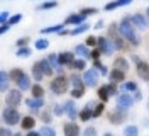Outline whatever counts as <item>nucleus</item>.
Here are the masks:
<instances>
[{
  "label": "nucleus",
  "instance_id": "obj_1",
  "mask_svg": "<svg viewBox=\"0 0 149 136\" xmlns=\"http://www.w3.org/2000/svg\"><path fill=\"white\" fill-rule=\"evenodd\" d=\"M119 32H120V36H124L127 41H129L130 44H134V46L139 44V39H137V36H136V32H134V24L130 22L129 19H124V20L120 22Z\"/></svg>",
  "mask_w": 149,
  "mask_h": 136
},
{
  "label": "nucleus",
  "instance_id": "obj_2",
  "mask_svg": "<svg viewBox=\"0 0 149 136\" xmlns=\"http://www.w3.org/2000/svg\"><path fill=\"white\" fill-rule=\"evenodd\" d=\"M2 121L7 126H15V124H19V121H20V114L17 112V109H14L9 106L7 109H3V112H2Z\"/></svg>",
  "mask_w": 149,
  "mask_h": 136
},
{
  "label": "nucleus",
  "instance_id": "obj_3",
  "mask_svg": "<svg viewBox=\"0 0 149 136\" xmlns=\"http://www.w3.org/2000/svg\"><path fill=\"white\" fill-rule=\"evenodd\" d=\"M68 87H70V80L66 78L65 75H61V73L51 82V90L54 92V94H58V95L65 94V92L68 90Z\"/></svg>",
  "mask_w": 149,
  "mask_h": 136
},
{
  "label": "nucleus",
  "instance_id": "obj_4",
  "mask_svg": "<svg viewBox=\"0 0 149 136\" xmlns=\"http://www.w3.org/2000/svg\"><path fill=\"white\" fill-rule=\"evenodd\" d=\"M132 104H134V97H132V95H129V94H127V90H124L122 94H119V95H117V107L125 109V111H127Z\"/></svg>",
  "mask_w": 149,
  "mask_h": 136
},
{
  "label": "nucleus",
  "instance_id": "obj_5",
  "mask_svg": "<svg viewBox=\"0 0 149 136\" xmlns=\"http://www.w3.org/2000/svg\"><path fill=\"white\" fill-rule=\"evenodd\" d=\"M98 48H100V51L102 54H112L113 53V49H115V44H113V41L109 39V37H98Z\"/></svg>",
  "mask_w": 149,
  "mask_h": 136
},
{
  "label": "nucleus",
  "instance_id": "obj_6",
  "mask_svg": "<svg viewBox=\"0 0 149 136\" xmlns=\"http://www.w3.org/2000/svg\"><path fill=\"white\" fill-rule=\"evenodd\" d=\"M132 60L136 61V65H137V75H139L142 80H146V82H149V65L148 63H144V61H141L137 56H132Z\"/></svg>",
  "mask_w": 149,
  "mask_h": 136
},
{
  "label": "nucleus",
  "instance_id": "obj_7",
  "mask_svg": "<svg viewBox=\"0 0 149 136\" xmlns=\"http://www.w3.org/2000/svg\"><path fill=\"white\" fill-rule=\"evenodd\" d=\"M83 82L86 87H95L98 83V72L93 68V70H86L83 75Z\"/></svg>",
  "mask_w": 149,
  "mask_h": 136
},
{
  "label": "nucleus",
  "instance_id": "obj_8",
  "mask_svg": "<svg viewBox=\"0 0 149 136\" xmlns=\"http://www.w3.org/2000/svg\"><path fill=\"white\" fill-rule=\"evenodd\" d=\"M5 102H7V106H10V107H17L19 104L22 102V95H20V92L19 90H10L9 94H7Z\"/></svg>",
  "mask_w": 149,
  "mask_h": 136
},
{
  "label": "nucleus",
  "instance_id": "obj_9",
  "mask_svg": "<svg viewBox=\"0 0 149 136\" xmlns=\"http://www.w3.org/2000/svg\"><path fill=\"white\" fill-rule=\"evenodd\" d=\"M130 22L134 24V27H137L141 31L148 29V20H146V17H144L142 14H134V16L130 17Z\"/></svg>",
  "mask_w": 149,
  "mask_h": 136
},
{
  "label": "nucleus",
  "instance_id": "obj_10",
  "mask_svg": "<svg viewBox=\"0 0 149 136\" xmlns=\"http://www.w3.org/2000/svg\"><path fill=\"white\" fill-rule=\"evenodd\" d=\"M110 123L112 124H119V123H122L124 119H125V109H120V107H117L113 112H112L110 116Z\"/></svg>",
  "mask_w": 149,
  "mask_h": 136
},
{
  "label": "nucleus",
  "instance_id": "obj_11",
  "mask_svg": "<svg viewBox=\"0 0 149 136\" xmlns=\"http://www.w3.org/2000/svg\"><path fill=\"white\" fill-rule=\"evenodd\" d=\"M109 78H110V82H113V83H120V82H124V78H125V72H124V70H119V68H113L110 72V75H109Z\"/></svg>",
  "mask_w": 149,
  "mask_h": 136
},
{
  "label": "nucleus",
  "instance_id": "obj_12",
  "mask_svg": "<svg viewBox=\"0 0 149 136\" xmlns=\"http://www.w3.org/2000/svg\"><path fill=\"white\" fill-rule=\"evenodd\" d=\"M47 60H49V63H51V66L54 68V72H58V73H63V70H65V65H61V61H59V58H58V54H49V56H47Z\"/></svg>",
  "mask_w": 149,
  "mask_h": 136
},
{
  "label": "nucleus",
  "instance_id": "obj_13",
  "mask_svg": "<svg viewBox=\"0 0 149 136\" xmlns=\"http://www.w3.org/2000/svg\"><path fill=\"white\" fill-rule=\"evenodd\" d=\"M26 104H27L29 107L32 109V111H39V109L44 106V99L42 97H34V99H27L26 100Z\"/></svg>",
  "mask_w": 149,
  "mask_h": 136
},
{
  "label": "nucleus",
  "instance_id": "obj_14",
  "mask_svg": "<svg viewBox=\"0 0 149 136\" xmlns=\"http://www.w3.org/2000/svg\"><path fill=\"white\" fill-rule=\"evenodd\" d=\"M58 58H59L61 65H65V66H68V65H71L74 61V54L70 53V51H66V53H59L58 54Z\"/></svg>",
  "mask_w": 149,
  "mask_h": 136
},
{
  "label": "nucleus",
  "instance_id": "obj_15",
  "mask_svg": "<svg viewBox=\"0 0 149 136\" xmlns=\"http://www.w3.org/2000/svg\"><path fill=\"white\" fill-rule=\"evenodd\" d=\"M80 133V128L76 123H66L65 124V135L66 136H76Z\"/></svg>",
  "mask_w": 149,
  "mask_h": 136
},
{
  "label": "nucleus",
  "instance_id": "obj_16",
  "mask_svg": "<svg viewBox=\"0 0 149 136\" xmlns=\"http://www.w3.org/2000/svg\"><path fill=\"white\" fill-rule=\"evenodd\" d=\"M65 111H66V114H68L70 119H74L76 116H78V111H76V107H74L73 100H68V102L65 104Z\"/></svg>",
  "mask_w": 149,
  "mask_h": 136
},
{
  "label": "nucleus",
  "instance_id": "obj_17",
  "mask_svg": "<svg viewBox=\"0 0 149 136\" xmlns=\"http://www.w3.org/2000/svg\"><path fill=\"white\" fill-rule=\"evenodd\" d=\"M85 19H86V16L85 14H74V16H70V17L65 20V24H81V22H85Z\"/></svg>",
  "mask_w": 149,
  "mask_h": 136
},
{
  "label": "nucleus",
  "instance_id": "obj_18",
  "mask_svg": "<svg viewBox=\"0 0 149 136\" xmlns=\"http://www.w3.org/2000/svg\"><path fill=\"white\" fill-rule=\"evenodd\" d=\"M74 53L78 56H81V58H92V53L88 51V46L86 44H78L74 48Z\"/></svg>",
  "mask_w": 149,
  "mask_h": 136
},
{
  "label": "nucleus",
  "instance_id": "obj_19",
  "mask_svg": "<svg viewBox=\"0 0 149 136\" xmlns=\"http://www.w3.org/2000/svg\"><path fill=\"white\" fill-rule=\"evenodd\" d=\"M132 0H115V2H110V4H107L105 5V10H113L117 9V7H124V5H129Z\"/></svg>",
  "mask_w": 149,
  "mask_h": 136
},
{
  "label": "nucleus",
  "instance_id": "obj_20",
  "mask_svg": "<svg viewBox=\"0 0 149 136\" xmlns=\"http://www.w3.org/2000/svg\"><path fill=\"white\" fill-rule=\"evenodd\" d=\"M9 78H10V73L0 72V90L2 92L7 90V87H9Z\"/></svg>",
  "mask_w": 149,
  "mask_h": 136
},
{
  "label": "nucleus",
  "instance_id": "obj_21",
  "mask_svg": "<svg viewBox=\"0 0 149 136\" xmlns=\"http://www.w3.org/2000/svg\"><path fill=\"white\" fill-rule=\"evenodd\" d=\"M34 124H36V121H34V118H31V116H26V118L22 119V123H20V126H22L24 131H31L34 128Z\"/></svg>",
  "mask_w": 149,
  "mask_h": 136
},
{
  "label": "nucleus",
  "instance_id": "obj_22",
  "mask_svg": "<svg viewBox=\"0 0 149 136\" xmlns=\"http://www.w3.org/2000/svg\"><path fill=\"white\" fill-rule=\"evenodd\" d=\"M42 75H44V72L41 70V65H39V61H37V63H34V66H32V77H34V80L41 82Z\"/></svg>",
  "mask_w": 149,
  "mask_h": 136
},
{
  "label": "nucleus",
  "instance_id": "obj_23",
  "mask_svg": "<svg viewBox=\"0 0 149 136\" xmlns=\"http://www.w3.org/2000/svg\"><path fill=\"white\" fill-rule=\"evenodd\" d=\"M39 65H41V70L44 72V75H53V66H51V63H49V60H41L39 61Z\"/></svg>",
  "mask_w": 149,
  "mask_h": 136
},
{
  "label": "nucleus",
  "instance_id": "obj_24",
  "mask_svg": "<svg viewBox=\"0 0 149 136\" xmlns=\"http://www.w3.org/2000/svg\"><path fill=\"white\" fill-rule=\"evenodd\" d=\"M24 75H26V73L22 72L20 68H14V70L10 72V80H12V82H15V83H17V82L20 80V78H22Z\"/></svg>",
  "mask_w": 149,
  "mask_h": 136
},
{
  "label": "nucleus",
  "instance_id": "obj_25",
  "mask_svg": "<svg viewBox=\"0 0 149 136\" xmlns=\"http://www.w3.org/2000/svg\"><path fill=\"white\" fill-rule=\"evenodd\" d=\"M98 97H100V100H102V102H107V100H109V97H110V92H109V87H107V85H103V87H100V89H98Z\"/></svg>",
  "mask_w": 149,
  "mask_h": 136
},
{
  "label": "nucleus",
  "instance_id": "obj_26",
  "mask_svg": "<svg viewBox=\"0 0 149 136\" xmlns=\"http://www.w3.org/2000/svg\"><path fill=\"white\" fill-rule=\"evenodd\" d=\"M113 68H119V70H124V72H127V68H129V63L125 61V58H117V60H115V63H113Z\"/></svg>",
  "mask_w": 149,
  "mask_h": 136
},
{
  "label": "nucleus",
  "instance_id": "obj_27",
  "mask_svg": "<svg viewBox=\"0 0 149 136\" xmlns=\"http://www.w3.org/2000/svg\"><path fill=\"white\" fill-rule=\"evenodd\" d=\"M17 85H19L20 90H27V89H31V80H29L27 75H24V77L17 82Z\"/></svg>",
  "mask_w": 149,
  "mask_h": 136
},
{
  "label": "nucleus",
  "instance_id": "obj_28",
  "mask_svg": "<svg viewBox=\"0 0 149 136\" xmlns=\"http://www.w3.org/2000/svg\"><path fill=\"white\" fill-rule=\"evenodd\" d=\"M93 118V109H90L88 106L85 109H81V112H80V119L81 121H88V119Z\"/></svg>",
  "mask_w": 149,
  "mask_h": 136
},
{
  "label": "nucleus",
  "instance_id": "obj_29",
  "mask_svg": "<svg viewBox=\"0 0 149 136\" xmlns=\"http://www.w3.org/2000/svg\"><path fill=\"white\" fill-rule=\"evenodd\" d=\"M88 29H90V26H88L86 22H81V24H78V27H74L73 31H71V34H73V36H78V34H81V32L88 31Z\"/></svg>",
  "mask_w": 149,
  "mask_h": 136
},
{
  "label": "nucleus",
  "instance_id": "obj_30",
  "mask_svg": "<svg viewBox=\"0 0 149 136\" xmlns=\"http://www.w3.org/2000/svg\"><path fill=\"white\" fill-rule=\"evenodd\" d=\"M71 83H73V87H76V89H85V82L83 78H80L78 75H71Z\"/></svg>",
  "mask_w": 149,
  "mask_h": 136
},
{
  "label": "nucleus",
  "instance_id": "obj_31",
  "mask_svg": "<svg viewBox=\"0 0 149 136\" xmlns=\"http://www.w3.org/2000/svg\"><path fill=\"white\" fill-rule=\"evenodd\" d=\"M63 29L61 24H58V26H51V27H44L42 29V34H53V32H59Z\"/></svg>",
  "mask_w": 149,
  "mask_h": 136
},
{
  "label": "nucleus",
  "instance_id": "obj_32",
  "mask_svg": "<svg viewBox=\"0 0 149 136\" xmlns=\"http://www.w3.org/2000/svg\"><path fill=\"white\" fill-rule=\"evenodd\" d=\"M31 89H32V95H34V97H42V95H44V89H42L39 83L32 85Z\"/></svg>",
  "mask_w": 149,
  "mask_h": 136
},
{
  "label": "nucleus",
  "instance_id": "obj_33",
  "mask_svg": "<svg viewBox=\"0 0 149 136\" xmlns=\"http://www.w3.org/2000/svg\"><path fill=\"white\" fill-rule=\"evenodd\" d=\"M122 89L127 90V92H136L137 90V83H136V82H125V83L122 85Z\"/></svg>",
  "mask_w": 149,
  "mask_h": 136
},
{
  "label": "nucleus",
  "instance_id": "obj_34",
  "mask_svg": "<svg viewBox=\"0 0 149 136\" xmlns=\"http://www.w3.org/2000/svg\"><path fill=\"white\" fill-rule=\"evenodd\" d=\"M39 135H44V136H54V135H56V131L53 129V128H49V126H42L41 129H39Z\"/></svg>",
  "mask_w": 149,
  "mask_h": 136
},
{
  "label": "nucleus",
  "instance_id": "obj_35",
  "mask_svg": "<svg viewBox=\"0 0 149 136\" xmlns=\"http://www.w3.org/2000/svg\"><path fill=\"white\" fill-rule=\"evenodd\" d=\"M47 46H49V41L47 39H39V41H36V49H39V51H42V49H47Z\"/></svg>",
  "mask_w": 149,
  "mask_h": 136
},
{
  "label": "nucleus",
  "instance_id": "obj_36",
  "mask_svg": "<svg viewBox=\"0 0 149 136\" xmlns=\"http://www.w3.org/2000/svg\"><path fill=\"white\" fill-rule=\"evenodd\" d=\"M70 66H71L73 70H83L85 66H86V63H85V60H74Z\"/></svg>",
  "mask_w": 149,
  "mask_h": 136
},
{
  "label": "nucleus",
  "instance_id": "obj_37",
  "mask_svg": "<svg viewBox=\"0 0 149 136\" xmlns=\"http://www.w3.org/2000/svg\"><path fill=\"white\" fill-rule=\"evenodd\" d=\"M29 54H31V49H29L27 46H20L17 51V56L19 58H27Z\"/></svg>",
  "mask_w": 149,
  "mask_h": 136
},
{
  "label": "nucleus",
  "instance_id": "obj_38",
  "mask_svg": "<svg viewBox=\"0 0 149 136\" xmlns=\"http://www.w3.org/2000/svg\"><path fill=\"white\" fill-rule=\"evenodd\" d=\"M124 133H125L127 136H136L137 133H139V129H137L136 126H127V128H125V131H124Z\"/></svg>",
  "mask_w": 149,
  "mask_h": 136
},
{
  "label": "nucleus",
  "instance_id": "obj_39",
  "mask_svg": "<svg viewBox=\"0 0 149 136\" xmlns=\"http://www.w3.org/2000/svg\"><path fill=\"white\" fill-rule=\"evenodd\" d=\"M56 5H58V2H54V0H49V2H46V4L39 5V9H41V10H46V9H53V7H56Z\"/></svg>",
  "mask_w": 149,
  "mask_h": 136
},
{
  "label": "nucleus",
  "instance_id": "obj_40",
  "mask_svg": "<svg viewBox=\"0 0 149 136\" xmlns=\"http://www.w3.org/2000/svg\"><path fill=\"white\" fill-rule=\"evenodd\" d=\"M83 94H85V89H76V87H74L73 90H71L73 99H80V97H83Z\"/></svg>",
  "mask_w": 149,
  "mask_h": 136
},
{
  "label": "nucleus",
  "instance_id": "obj_41",
  "mask_svg": "<svg viewBox=\"0 0 149 136\" xmlns=\"http://www.w3.org/2000/svg\"><path fill=\"white\" fill-rule=\"evenodd\" d=\"M102 112H103V104H97V106H95V111H93V118L102 116Z\"/></svg>",
  "mask_w": 149,
  "mask_h": 136
},
{
  "label": "nucleus",
  "instance_id": "obj_42",
  "mask_svg": "<svg viewBox=\"0 0 149 136\" xmlns=\"http://www.w3.org/2000/svg\"><path fill=\"white\" fill-rule=\"evenodd\" d=\"M86 46H95V44H98V39L97 37H93V36H90V37H86V43H85Z\"/></svg>",
  "mask_w": 149,
  "mask_h": 136
},
{
  "label": "nucleus",
  "instance_id": "obj_43",
  "mask_svg": "<svg viewBox=\"0 0 149 136\" xmlns=\"http://www.w3.org/2000/svg\"><path fill=\"white\" fill-rule=\"evenodd\" d=\"M20 19H22V16L17 14V16H14V17L9 19V24H10V26H12V24H17V22H20Z\"/></svg>",
  "mask_w": 149,
  "mask_h": 136
},
{
  "label": "nucleus",
  "instance_id": "obj_44",
  "mask_svg": "<svg viewBox=\"0 0 149 136\" xmlns=\"http://www.w3.org/2000/svg\"><path fill=\"white\" fill-rule=\"evenodd\" d=\"M97 12H98V9H95V7H93V9H83L81 10V14H85V16H92V14H97Z\"/></svg>",
  "mask_w": 149,
  "mask_h": 136
},
{
  "label": "nucleus",
  "instance_id": "obj_45",
  "mask_svg": "<svg viewBox=\"0 0 149 136\" xmlns=\"http://www.w3.org/2000/svg\"><path fill=\"white\" fill-rule=\"evenodd\" d=\"M109 92H110V95H119L117 94V89H115V83L112 82L110 85H109Z\"/></svg>",
  "mask_w": 149,
  "mask_h": 136
},
{
  "label": "nucleus",
  "instance_id": "obj_46",
  "mask_svg": "<svg viewBox=\"0 0 149 136\" xmlns=\"http://www.w3.org/2000/svg\"><path fill=\"white\" fill-rule=\"evenodd\" d=\"M9 20V12H2V16H0V24H3V22H7Z\"/></svg>",
  "mask_w": 149,
  "mask_h": 136
},
{
  "label": "nucleus",
  "instance_id": "obj_47",
  "mask_svg": "<svg viewBox=\"0 0 149 136\" xmlns=\"http://www.w3.org/2000/svg\"><path fill=\"white\" fill-rule=\"evenodd\" d=\"M54 114L61 116V114H63V107H61V106H54Z\"/></svg>",
  "mask_w": 149,
  "mask_h": 136
},
{
  "label": "nucleus",
  "instance_id": "obj_48",
  "mask_svg": "<svg viewBox=\"0 0 149 136\" xmlns=\"http://www.w3.org/2000/svg\"><path fill=\"white\" fill-rule=\"evenodd\" d=\"M97 131H95V128H88V129H85V135L90 136V135H95Z\"/></svg>",
  "mask_w": 149,
  "mask_h": 136
},
{
  "label": "nucleus",
  "instance_id": "obj_49",
  "mask_svg": "<svg viewBox=\"0 0 149 136\" xmlns=\"http://www.w3.org/2000/svg\"><path fill=\"white\" fill-rule=\"evenodd\" d=\"M17 44H19V46H27V37H22V39H19Z\"/></svg>",
  "mask_w": 149,
  "mask_h": 136
},
{
  "label": "nucleus",
  "instance_id": "obj_50",
  "mask_svg": "<svg viewBox=\"0 0 149 136\" xmlns=\"http://www.w3.org/2000/svg\"><path fill=\"white\" fill-rule=\"evenodd\" d=\"M100 53H102V51H95V49L92 51V58H93V61H95V60H98V56H100Z\"/></svg>",
  "mask_w": 149,
  "mask_h": 136
},
{
  "label": "nucleus",
  "instance_id": "obj_51",
  "mask_svg": "<svg viewBox=\"0 0 149 136\" xmlns=\"http://www.w3.org/2000/svg\"><path fill=\"white\" fill-rule=\"evenodd\" d=\"M9 22H3V24H2V29H0V31H2V34H3V32H7V29H9Z\"/></svg>",
  "mask_w": 149,
  "mask_h": 136
},
{
  "label": "nucleus",
  "instance_id": "obj_52",
  "mask_svg": "<svg viewBox=\"0 0 149 136\" xmlns=\"http://www.w3.org/2000/svg\"><path fill=\"white\" fill-rule=\"evenodd\" d=\"M42 119H44V123H49V112H44L42 114Z\"/></svg>",
  "mask_w": 149,
  "mask_h": 136
},
{
  "label": "nucleus",
  "instance_id": "obj_53",
  "mask_svg": "<svg viewBox=\"0 0 149 136\" xmlns=\"http://www.w3.org/2000/svg\"><path fill=\"white\" fill-rule=\"evenodd\" d=\"M102 26H103V22H102V20H98V22H97V26H95V29H102Z\"/></svg>",
  "mask_w": 149,
  "mask_h": 136
},
{
  "label": "nucleus",
  "instance_id": "obj_54",
  "mask_svg": "<svg viewBox=\"0 0 149 136\" xmlns=\"http://www.w3.org/2000/svg\"><path fill=\"white\" fill-rule=\"evenodd\" d=\"M2 135H3V136H9V135H10L9 129H5V128H3V129H2Z\"/></svg>",
  "mask_w": 149,
  "mask_h": 136
},
{
  "label": "nucleus",
  "instance_id": "obj_55",
  "mask_svg": "<svg viewBox=\"0 0 149 136\" xmlns=\"http://www.w3.org/2000/svg\"><path fill=\"white\" fill-rule=\"evenodd\" d=\"M141 97H142V95H141V92L136 90V100H141Z\"/></svg>",
  "mask_w": 149,
  "mask_h": 136
},
{
  "label": "nucleus",
  "instance_id": "obj_56",
  "mask_svg": "<svg viewBox=\"0 0 149 136\" xmlns=\"http://www.w3.org/2000/svg\"><path fill=\"white\" fill-rule=\"evenodd\" d=\"M148 19H149V7H148Z\"/></svg>",
  "mask_w": 149,
  "mask_h": 136
}]
</instances>
